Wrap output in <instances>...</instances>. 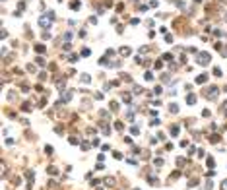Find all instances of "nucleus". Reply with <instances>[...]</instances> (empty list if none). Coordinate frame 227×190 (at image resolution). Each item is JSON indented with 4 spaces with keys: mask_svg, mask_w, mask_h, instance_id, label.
I'll return each instance as SVG.
<instances>
[{
    "mask_svg": "<svg viewBox=\"0 0 227 190\" xmlns=\"http://www.w3.org/2000/svg\"><path fill=\"white\" fill-rule=\"evenodd\" d=\"M221 188H223V190H227V181H223V182H221Z\"/></svg>",
    "mask_w": 227,
    "mask_h": 190,
    "instance_id": "nucleus-2",
    "label": "nucleus"
},
{
    "mask_svg": "<svg viewBox=\"0 0 227 190\" xmlns=\"http://www.w3.org/2000/svg\"><path fill=\"white\" fill-rule=\"evenodd\" d=\"M223 109H225V113H227V103H225V107H223Z\"/></svg>",
    "mask_w": 227,
    "mask_h": 190,
    "instance_id": "nucleus-3",
    "label": "nucleus"
},
{
    "mask_svg": "<svg viewBox=\"0 0 227 190\" xmlns=\"http://www.w3.org/2000/svg\"><path fill=\"white\" fill-rule=\"evenodd\" d=\"M198 62H200L202 66H206V64L210 62V54H208V53H202V54H198Z\"/></svg>",
    "mask_w": 227,
    "mask_h": 190,
    "instance_id": "nucleus-1",
    "label": "nucleus"
}]
</instances>
